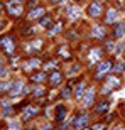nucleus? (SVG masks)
I'll return each instance as SVG.
<instances>
[{
	"mask_svg": "<svg viewBox=\"0 0 125 130\" xmlns=\"http://www.w3.org/2000/svg\"><path fill=\"white\" fill-rule=\"evenodd\" d=\"M7 9H9V14L19 15L20 12H22V4H20L19 0H10L9 5H7Z\"/></svg>",
	"mask_w": 125,
	"mask_h": 130,
	"instance_id": "1",
	"label": "nucleus"
},
{
	"mask_svg": "<svg viewBox=\"0 0 125 130\" xmlns=\"http://www.w3.org/2000/svg\"><path fill=\"white\" fill-rule=\"evenodd\" d=\"M101 12V5L98 4V2H93L91 5H90V9H88V14H90V17H98Z\"/></svg>",
	"mask_w": 125,
	"mask_h": 130,
	"instance_id": "2",
	"label": "nucleus"
},
{
	"mask_svg": "<svg viewBox=\"0 0 125 130\" xmlns=\"http://www.w3.org/2000/svg\"><path fill=\"white\" fill-rule=\"evenodd\" d=\"M73 123H74V127H76V128H81V127H85V125L88 123V115H86V113H83V115L76 117Z\"/></svg>",
	"mask_w": 125,
	"mask_h": 130,
	"instance_id": "3",
	"label": "nucleus"
},
{
	"mask_svg": "<svg viewBox=\"0 0 125 130\" xmlns=\"http://www.w3.org/2000/svg\"><path fill=\"white\" fill-rule=\"evenodd\" d=\"M0 46L7 51V53H10L12 49H14V46H12V39L10 37H4V39H0Z\"/></svg>",
	"mask_w": 125,
	"mask_h": 130,
	"instance_id": "4",
	"label": "nucleus"
},
{
	"mask_svg": "<svg viewBox=\"0 0 125 130\" xmlns=\"http://www.w3.org/2000/svg\"><path fill=\"white\" fill-rule=\"evenodd\" d=\"M34 115H36V108H34V106H29V108L24 111V115H22V120H29V118H32Z\"/></svg>",
	"mask_w": 125,
	"mask_h": 130,
	"instance_id": "5",
	"label": "nucleus"
},
{
	"mask_svg": "<svg viewBox=\"0 0 125 130\" xmlns=\"http://www.w3.org/2000/svg\"><path fill=\"white\" fill-rule=\"evenodd\" d=\"M59 81H61V73L54 71L53 74H51V85H58Z\"/></svg>",
	"mask_w": 125,
	"mask_h": 130,
	"instance_id": "6",
	"label": "nucleus"
},
{
	"mask_svg": "<svg viewBox=\"0 0 125 130\" xmlns=\"http://www.w3.org/2000/svg\"><path fill=\"white\" fill-rule=\"evenodd\" d=\"M42 14H44V9H42V7H39V9L32 10V12L29 14V19H37L39 15H42Z\"/></svg>",
	"mask_w": 125,
	"mask_h": 130,
	"instance_id": "7",
	"label": "nucleus"
},
{
	"mask_svg": "<svg viewBox=\"0 0 125 130\" xmlns=\"http://www.w3.org/2000/svg\"><path fill=\"white\" fill-rule=\"evenodd\" d=\"M110 69V63L108 61H105L103 64H100V68H98V74H103V73H106Z\"/></svg>",
	"mask_w": 125,
	"mask_h": 130,
	"instance_id": "8",
	"label": "nucleus"
},
{
	"mask_svg": "<svg viewBox=\"0 0 125 130\" xmlns=\"http://www.w3.org/2000/svg\"><path fill=\"white\" fill-rule=\"evenodd\" d=\"M115 19H117V12L113 9L108 10V14H106V22H115Z\"/></svg>",
	"mask_w": 125,
	"mask_h": 130,
	"instance_id": "9",
	"label": "nucleus"
},
{
	"mask_svg": "<svg viewBox=\"0 0 125 130\" xmlns=\"http://www.w3.org/2000/svg\"><path fill=\"white\" fill-rule=\"evenodd\" d=\"M91 34L96 36V37H103V36H105V29H103V27H95Z\"/></svg>",
	"mask_w": 125,
	"mask_h": 130,
	"instance_id": "10",
	"label": "nucleus"
},
{
	"mask_svg": "<svg viewBox=\"0 0 125 130\" xmlns=\"http://www.w3.org/2000/svg\"><path fill=\"white\" fill-rule=\"evenodd\" d=\"M113 34H115V37H122V36H123V24L117 25L115 30H113Z\"/></svg>",
	"mask_w": 125,
	"mask_h": 130,
	"instance_id": "11",
	"label": "nucleus"
},
{
	"mask_svg": "<svg viewBox=\"0 0 125 130\" xmlns=\"http://www.w3.org/2000/svg\"><path fill=\"white\" fill-rule=\"evenodd\" d=\"M83 90H85V83H81V85H78L76 91H74V96H76V98H81V95H83Z\"/></svg>",
	"mask_w": 125,
	"mask_h": 130,
	"instance_id": "12",
	"label": "nucleus"
},
{
	"mask_svg": "<svg viewBox=\"0 0 125 130\" xmlns=\"http://www.w3.org/2000/svg\"><path fill=\"white\" fill-rule=\"evenodd\" d=\"M64 117H66V110H64L63 106H58V117H56V118H58V120L61 122L63 118H64Z\"/></svg>",
	"mask_w": 125,
	"mask_h": 130,
	"instance_id": "13",
	"label": "nucleus"
},
{
	"mask_svg": "<svg viewBox=\"0 0 125 130\" xmlns=\"http://www.w3.org/2000/svg\"><path fill=\"white\" fill-rule=\"evenodd\" d=\"M100 49H93L91 51V54H90V58H91V61H96V59H98V56H100Z\"/></svg>",
	"mask_w": 125,
	"mask_h": 130,
	"instance_id": "14",
	"label": "nucleus"
},
{
	"mask_svg": "<svg viewBox=\"0 0 125 130\" xmlns=\"http://www.w3.org/2000/svg\"><path fill=\"white\" fill-rule=\"evenodd\" d=\"M106 108H108V103H100V105L96 106V111H98V113H103Z\"/></svg>",
	"mask_w": 125,
	"mask_h": 130,
	"instance_id": "15",
	"label": "nucleus"
},
{
	"mask_svg": "<svg viewBox=\"0 0 125 130\" xmlns=\"http://www.w3.org/2000/svg\"><path fill=\"white\" fill-rule=\"evenodd\" d=\"M93 95H95V91H93V90H90V91L86 93V100H85V103H91V100H93Z\"/></svg>",
	"mask_w": 125,
	"mask_h": 130,
	"instance_id": "16",
	"label": "nucleus"
},
{
	"mask_svg": "<svg viewBox=\"0 0 125 130\" xmlns=\"http://www.w3.org/2000/svg\"><path fill=\"white\" fill-rule=\"evenodd\" d=\"M59 29H61V24H56L51 30H48V34H51V36H53V34H58V32H59Z\"/></svg>",
	"mask_w": 125,
	"mask_h": 130,
	"instance_id": "17",
	"label": "nucleus"
},
{
	"mask_svg": "<svg viewBox=\"0 0 125 130\" xmlns=\"http://www.w3.org/2000/svg\"><path fill=\"white\" fill-rule=\"evenodd\" d=\"M20 88H22V83H15V86H10V91H12V93H17Z\"/></svg>",
	"mask_w": 125,
	"mask_h": 130,
	"instance_id": "18",
	"label": "nucleus"
},
{
	"mask_svg": "<svg viewBox=\"0 0 125 130\" xmlns=\"http://www.w3.org/2000/svg\"><path fill=\"white\" fill-rule=\"evenodd\" d=\"M68 15H69L71 19H74V17L78 15V10H76V9H69V12H68Z\"/></svg>",
	"mask_w": 125,
	"mask_h": 130,
	"instance_id": "19",
	"label": "nucleus"
},
{
	"mask_svg": "<svg viewBox=\"0 0 125 130\" xmlns=\"http://www.w3.org/2000/svg\"><path fill=\"white\" fill-rule=\"evenodd\" d=\"M51 24V19H49V17H42V19H41V25H49Z\"/></svg>",
	"mask_w": 125,
	"mask_h": 130,
	"instance_id": "20",
	"label": "nucleus"
},
{
	"mask_svg": "<svg viewBox=\"0 0 125 130\" xmlns=\"http://www.w3.org/2000/svg\"><path fill=\"white\" fill-rule=\"evenodd\" d=\"M4 90H10V85H7V83H0V91H4Z\"/></svg>",
	"mask_w": 125,
	"mask_h": 130,
	"instance_id": "21",
	"label": "nucleus"
},
{
	"mask_svg": "<svg viewBox=\"0 0 125 130\" xmlns=\"http://www.w3.org/2000/svg\"><path fill=\"white\" fill-rule=\"evenodd\" d=\"M5 76H7V69L4 66H0V78H5Z\"/></svg>",
	"mask_w": 125,
	"mask_h": 130,
	"instance_id": "22",
	"label": "nucleus"
},
{
	"mask_svg": "<svg viewBox=\"0 0 125 130\" xmlns=\"http://www.w3.org/2000/svg\"><path fill=\"white\" fill-rule=\"evenodd\" d=\"M42 78H44V74H34V76H32V79H34V81H41Z\"/></svg>",
	"mask_w": 125,
	"mask_h": 130,
	"instance_id": "23",
	"label": "nucleus"
},
{
	"mask_svg": "<svg viewBox=\"0 0 125 130\" xmlns=\"http://www.w3.org/2000/svg\"><path fill=\"white\" fill-rule=\"evenodd\" d=\"M63 96H64V98L69 96V88H64V90H63Z\"/></svg>",
	"mask_w": 125,
	"mask_h": 130,
	"instance_id": "24",
	"label": "nucleus"
},
{
	"mask_svg": "<svg viewBox=\"0 0 125 130\" xmlns=\"http://www.w3.org/2000/svg\"><path fill=\"white\" fill-rule=\"evenodd\" d=\"M93 130H103V125H101V123H96V125L93 127Z\"/></svg>",
	"mask_w": 125,
	"mask_h": 130,
	"instance_id": "25",
	"label": "nucleus"
},
{
	"mask_svg": "<svg viewBox=\"0 0 125 130\" xmlns=\"http://www.w3.org/2000/svg\"><path fill=\"white\" fill-rule=\"evenodd\" d=\"M10 111H12V108H5V110H4V115H10Z\"/></svg>",
	"mask_w": 125,
	"mask_h": 130,
	"instance_id": "26",
	"label": "nucleus"
},
{
	"mask_svg": "<svg viewBox=\"0 0 125 130\" xmlns=\"http://www.w3.org/2000/svg\"><path fill=\"white\" fill-rule=\"evenodd\" d=\"M34 95H42V90H34Z\"/></svg>",
	"mask_w": 125,
	"mask_h": 130,
	"instance_id": "27",
	"label": "nucleus"
},
{
	"mask_svg": "<svg viewBox=\"0 0 125 130\" xmlns=\"http://www.w3.org/2000/svg\"><path fill=\"white\" fill-rule=\"evenodd\" d=\"M49 2H53V4H58L59 0H49Z\"/></svg>",
	"mask_w": 125,
	"mask_h": 130,
	"instance_id": "28",
	"label": "nucleus"
},
{
	"mask_svg": "<svg viewBox=\"0 0 125 130\" xmlns=\"http://www.w3.org/2000/svg\"><path fill=\"white\" fill-rule=\"evenodd\" d=\"M0 12H2V4H0Z\"/></svg>",
	"mask_w": 125,
	"mask_h": 130,
	"instance_id": "29",
	"label": "nucleus"
},
{
	"mask_svg": "<svg viewBox=\"0 0 125 130\" xmlns=\"http://www.w3.org/2000/svg\"><path fill=\"white\" fill-rule=\"evenodd\" d=\"M2 25H4V24H2V22H0V27H2Z\"/></svg>",
	"mask_w": 125,
	"mask_h": 130,
	"instance_id": "30",
	"label": "nucleus"
},
{
	"mask_svg": "<svg viewBox=\"0 0 125 130\" xmlns=\"http://www.w3.org/2000/svg\"><path fill=\"white\" fill-rule=\"evenodd\" d=\"M27 130H32V128H27Z\"/></svg>",
	"mask_w": 125,
	"mask_h": 130,
	"instance_id": "31",
	"label": "nucleus"
},
{
	"mask_svg": "<svg viewBox=\"0 0 125 130\" xmlns=\"http://www.w3.org/2000/svg\"><path fill=\"white\" fill-rule=\"evenodd\" d=\"M118 130H120V128H118Z\"/></svg>",
	"mask_w": 125,
	"mask_h": 130,
	"instance_id": "32",
	"label": "nucleus"
}]
</instances>
